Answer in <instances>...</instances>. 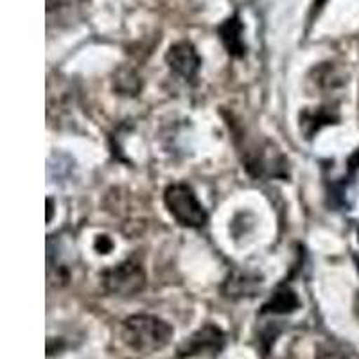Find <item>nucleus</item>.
Returning <instances> with one entry per match:
<instances>
[{
    "mask_svg": "<svg viewBox=\"0 0 359 359\" xmlns=\"http://www.w3.org/2000/svg\"><path fill=\"white\" fill-rule=\"evenodd\" d=\"M224 343V334L219 327L216 325H205L201 327L200 331H196L187 341L180 347V358H191V355H196L200 352L212 351L219 352L223 348Z\"/></svg>",
    "mask_w": 359,
    "mask_h": 359,
    "instance_id": "nucleus-5",
    "label": "nucleus"
},
{
    "mask_svg": "<svg viewBox=\"0 0 359 359\" xmlns=\"http://www.w3.org/2000/svg\"><path fill=\"white\" fill-rule=\"evenodd\" d=\"M50 217H53V200H47V221H50Z\"/></svg>",
    "mask_w": 359,
    "mask_h": 359,
    "instance_id": "nucleus-12",
    "label": "nucleus"
},
{
    "mask_svg": "<svg viewBox=\"0 0 359 359\" xmlns=\"http://www.w3.org/2000/svg\"><path fill=\"white\" fill-rule=\"evenodd\" d=\"M334 121H338V115L325 110V108H318L316 111H306L300 117V128H302L307 137H311L314 131H318L325 124H332Z\"/></svg>",
    "mask_w": 359,
    "mask_h": 359,
    "instance_id": "nucleus-8",
    "label": "nucleus"
},
{
    "mask_svg": "<svg viewBox=\"0 0 359 359\" xmlns=\"http://www.w3.org/2000/svg\"><path fill=\"white\" fill-rule=\"evenodd\" d=\"M253 280H248V277L246 275H241L239 278H233L230 277L229 280H226V290H224V293H226V297H245V294L248 293H253V287H252Z\"/></svg>",
    "mask_w": 359,
    "mask_h": 359,
    "instance_id": "nucleus-9",
    "label": "nucleus"
},
{
    "mask_svg": "<svg viewBox=\"0 0 359 359\" xmlns=\"http://www.w3.org/2000/svg\"><path fill=\"white\" fill-rule=\"evenodd\" d=\"M300 307V300H298L297 293L291 287L282 286L273 293V297L269 298L268 302L262 307V313L268 314H290Z\"/></svg>",
    "mask_w": 359,
    "mask_h": 359,
    "instance_id": "nucleus-7",
    "label": "nucleus"
},
{
    "mask_svg": "<svg viewBox=\"0 0 359 359\" xmlns=\"http://www.w3.org/2000/svg\"><path fill=\"white\" fill-rule=\"evenodd\" d=\"M115 88L124 95H135L140 90V79L133 72H128L124 78H117L114 81Z\"/></svg>",
    "mask_w": 359,
    "mask_h": 359,
    "instance_id": "nucleus-10",
    "label": "nucleus"
},
{
    "mask_svg": "<svg viewBox=\"0 0 359 359\" xmlns=\"http://www.w3.org/2000/svg\"><path fill=\"white\" fill-rule=\"evenodd\" d=\"M217 33H219L221 41H223V45L226 47L229 54H232V56L236 57L245 56L246 43L245 38H243V24L241 20H239V17L226 18V20L219 25Z\"/></svg>",
    "mask_w": 359,
    "mask_h": 359,
    "instance_id": "nucleus-6",
    "label": "nucleus"
},
{
    "mask_svg": "<svg viewBox=\"0 0 359 359\" xmlns=\"http://www.w3.org/2000/svg\"><path fill=\"white\" fill-rule=\"evenodd\" d=\"M163 203L176 223L187 229H200L207 223L208 216L194 191L185 184H172L165 189Z\"/></svg>",
    "mask_w": 359,
    "mask_h": 359,
    "instance_id": "nucleus-2",
    "label": "nucleus"
},
{
    "mask_svg": "<svg viewBox=\"0 0 359 359\" xmlns=\"http://www.w3.org/2000/svg\"><path fill=\"white\" fill-rule=\"evenodd\" d=\"M95 248L99 253H108L111 250V241L107 236H99L97 241H95Z\"/></svg>",
    "mask_w": 359,
    "mask_h": 359,
    "instance_id": "nucleus-11",
    "label": "nucleus"
},
{
    "mask_svg": "<svg viewBox=\"0 0 359 359\" xmlns=\"http://www.w3.org/2000/svg\"><path fill=\"white\" fill-rule=\"evenodd\" d=\"M124 343L140 354H153L168 347L175 329L165 320L153 314H133L123 322Z\"/></svg>",
    "mask_w": 359,
    "mask_h": 359,
    "instance_id": "nucleus-1",
    "label": "nucleus"
},
{
    "mask_svg": "<svg viewBox=\"0 0 359 359\" xmlns=\"http://www.w3.org/2000/svg\"><path fill=\"white\" fill-rule=\"evenodd\" d=\"M165 62L176 76L184 79H192L200 70L201 57L198 56L191 41H178V43L169 47L168 54H165Z\"/></svg>",
    "mask_w": 359,
    "mask_h": 359,
    "instance_id": "nucleus-4",
    "label": "nucleus"
},
{
    "mask_svg": "<svg viewBox=\"0 0 359 359\" xmlns=\"http://www.w3.org/2000/svg\"><path fill=\"white\" fill-rule=\"evenodd\" d=\"M104 291L115 297H135L146 287V273L142 266L133 261H124L101 275Z\"/></svg>",
    "mask_w": 359,
    "mask_h": 359,
    "instance_id": "nucleus-3",
    "label": "nucleus"
}]
</instances>
